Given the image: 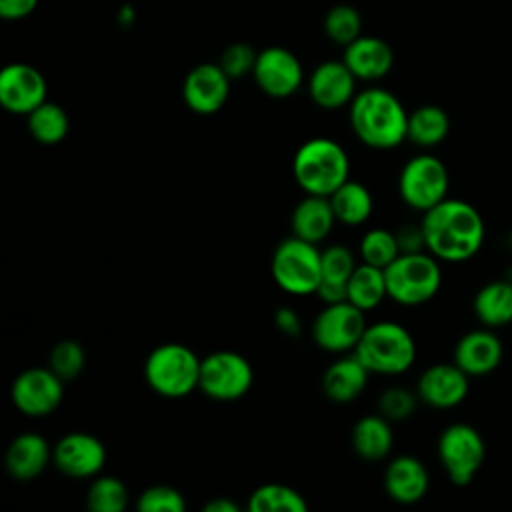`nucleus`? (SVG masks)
Instances as JSON below:
<instances>
[{
  "label": "nucleus",
  "mask_w": 512,
  "mask_h": 512,
  "mask_svg": "<svg viewBox=\"0 0 512 512\" xmlns=\"http://www.w3.org/2000/svg\"><path fill=\"white\" fill-rule=\"evenodd\" d=\"M426 250L440 262L474 258L486 238V224L476 206L460 198H444L422 214Z\"/></svg>",
  "instance_id": "1"
},
{
  "label": "nucleus",
  "mask_w": 512,
  "mask_h": 512,
  "mask_svg": "<svg viewBox=\"0 0 512 512\" xmlns=\"http://www.w3.org/2000/svg\"><path fill=\"white\" fill-rule=\"evenodd\" d=\"M350 126L364 146L394 150L406 140L408 112L390 90L372 86L352 98Z\"/></svg>",
  "instance_id": "2"
},
{
  "label": "nucleus",
  "mask_w": 512,
  "mask_h": 512,
  "mask_svg": "<svg viewBox=\"0 0 512 512\" xmlns=\"http://www.w3.org/2000/svg\"><path fill=\"white\" fill-rule=\"evenodd\" d=\"M292 176L306 194L330 196L350 176V158L340 142L318 136L302 142L292 158Z\"/></svg>",
  "instance_id": "3"
},
{
  "label": "nucleus",
  "mask_w": 512,
  "mask_h": 512,
  "mask_svg": "<svg viewBox=\"0 0 512 512\" xmlns=\"http://www.w3.org/2000/svg\"><path fill=\"white\" fill-rule=\"evenodd\" d=\"M354 354L370 374L400 376L408 372L416 360V342L402 324L382 320L366 326Z\"/></svg>",
  "instance_id": "4"
},
{
  "label": "nucleus",
  "mask_w": 512,
  "mask_h": 512,
  "mask_svg": "<svg viewBox=\"0 0 512 512\" xmlns=\"http://www.w3.org/2000/svg\"><path fill=\"white\" fill-rule=\"evenodd\" d=\"M202 358L184 344L166 342L144 360L146 384L164 398H184L198 388Z\"/></svg>",
  "instance_id": "5"
},
{
  "label": "nucleus",
  "mask_w": 512,
  "mask_h": 512,
  "mask_svg": "<svg viewBox=\"0 0 512 512\" xmlns=\"http://www.w3.org/2000/svg\"><path fill=\"white\" fill-rule=\"evenodd\" d=\"M322 250L298 236L284 238L272 252L270 272L276 286L290 296L316 294L322 282Z\"/></svg>",
  "instance_id": "6"
},
{
  "label": "nucleus",
  "mask_w": 512,
  "mask_h": 512,
  "mask_svg": "<svg viewBox=\"0 0 512 512\" xmlns=\"http://www.w3.org/2000/svg\"><path fill=\"white\" fill-rule=\"evenodd\" d=\"M388 298L400 306H420L432 300L442 284L440 260L430 252L400 254L384 268Z\"/></svg>",
  "instance_id": "7"
},
{
  "label": "nucleus",
  "mask_w": 512,
  "mask_h": 512,
  "mask_svg": "<svg viewBox=\"0 0 512 512\" xmlns=\"http://www.w3.org/2000/svg\"><path fill=\"white\" fill-rule=\"evenodd\" d=\"M438 460L454 486H468L486 460L482 434L466 422L446 426L438 436Z\"/></svg>",
  "instance_id": "8"
},
{
  "label": "nucleus",
  "mask_w": 512,
  "mask_h": 512,
  "mask_svg": "<svg viewBox=\"0 0 512 512\" xmlns=\"http://www.w3.org/2000/svg\"><path fill=\"white\" fill-rule=\"evenodd\" d=\"M450 176L446 164L430 154L422 152L412 156L400 170L398 194L406 206L418 212H426L444 198H448Z\"/></svg>",
  "instance_id": "9"
},
{
  "label": "nucleus",
  "mask_w": 512,
  "mask_h": 512,
  "mask_svg": "<svg viewBox=\"0 0 512 512\" xmlns=\"http://www.w3.org/2000/svg\"><path fill=\"white\" fill-rule=\"evenodd\" d=\"M254 384L252 364L234 350H216L202 358L198 390L216 402H234Z\"/></svg>",
  "instance_id": "10"
},
{
  "label": "nucleus",
  "mask_w": 512,
  "mask_h": 512,
  "mask_svg": "<svg viewBox=\"0 0 512 512\" xmlns=\"http://www.w3.org/2000/svg\"><path fill=\"white\" fill-rule=\"evenodd\" d=\"M364 314V310L348 300L324 304L310 328L314 344L332 354H344L350 350L354 352L368 326Z\"/></svg>",
  "instance_id": "11"
},
{
  "label": "nucleus",
  "mask_w": 512,
  "mask_h": 512,
  "mask_svg": "<svg viewBox=\"0 0 512 512\" xmlns=\"http://www.w3.org/2000/svg\"><path fill=\"white\" fill-rule=\"evenodd\" d=\"M10 400L24 416H48L64 400V380L50 366L26 368L12 380Z\"/></svg>",
  "instance_id": "12"
},
{
  "label": "nucleus",
  "mask_w": 512,
  "mask_h": 512,
  "mask_svg": "<svg viewBox=\"0 0 512 512\" xmlns=\"http://www.w3.org/2000/svg\"><path fill=\"white\" fill-rule=\"evenodd\" d=\"M254 82L270 98H288L304 82V70L300 60L282 46H268L258 52L254 66Z\"/></svg>",
  "instance_id": "13"
},
{
  "label": "nucleus",
  "mask_w": 512,
  "mask_h": 512,
  "mask_svg": "<svg viewBox=\"0 0 512 512\" xmlns=\"http://www.w3.org/2000/svg\"><path fill=\"white\" fill-rule=\"evenodd\" d=\"M52 464L70 478H94L106 464V448L90 432H68L52 446Z\"/></svg>",
  "instance_id": "14"
},
{
  "label": "nucleus",
  "mask_w": 512,
  "mask_h": 512,
  "mask_svg": "<svg viewBox=\"0 0 512 512\" xmlns=\"http://www.w3.org/2000/svg\"><path fill=\"white\" fill-rule=\"evenodd\" d=\"M48 84L42 72L24 62H12L0 70V104L10 114L28 116L46 102Z\"/></svg>",
  "instance_id": "15"
},
{
  "label": "nucleus",
  "mask_w": 512,
  "mask_h": 512,
  "mask_svg": "<svg viewBox=\"0 0 512 512\" xmlns=\"http://www.w3.org/2000/svg\"><path fill=\"white\" fill-rule=\"evenodd\" d=\"M470 392V376L454 362H438L428 366L416 384L420 402L436 410L460 406Z\"/></svg>",
  "instance_id": "16"
},
{
  "label": "nucleus",
  "mask_w": 512,
  "mask_h": 512,
  "mask_svg": "<svg viewBox=\"0 0 512 512\" xmlns=\"http://www.w3.org/2000/svg\"><path fill=\"white\" fill-rule=\"evenodd\" d=\"M230 96V76L220 68V64L202 62L194 66L182 84L184 104L200 114L210 116L216 114Z\"/></svg>",
  "instance_id": "17"
},
{
  "label": "nucleus",
  "mask_w": 512,
  "mask_h": 512,
  "mask_svg": "<svg viewBox=\"0 0 512 512\" xmlns=\"http://www.w3.org/2000/svg\"><path fill=\"white\" fill-rule=\"evenodd\" d=\"M504 358V344L494 328H476L460 336L454 346V364L470 378L492 374Z\"/></svg>",
  "instance_id": "18"
},
{
  "label": "nucleus",
  "mask_w": 512,
  "mask_h": 512,
  "mask_svg": "<svg viewBox=\"0 0 512 512\" xmlns=\"http://www.w3.org/2000/svg\"><path fill=\"white\" fill-rule=\"evenodd\" d=\"M356 80L344 60H326L318 64L308 78L310 100L324 110L350 106L356 96Z\"/></svg>",
  "instance_id": "19"
},
{
  "label": "nucleus",
  "mask_w": 512,
  "mask_h": 512,
  "mask_svg": "<svg viewBox=\"0 0 512 512\" xmlns=\"http://www.w3.org/2000/svg\"><path fill=\"white\" fill-rule=\"evenodd\" d=\"M430 488L426 466L410 454L396 456L384 470V490L398 504L420 502Z\"/></svg>",
  "instance_id": "20"
},
{
  "label": "nucleus",
  "mask_w": 512,
  "mask_h": 512,
  "mask_svg": "<svg viewBox=\"0 0 512 512\" xmlns=\"http://www.w3.org/2000/svg\"><path fill=\"white\" fill-rule=\"evenodd\" d=\"M342 60L358 80L374 82L390 72L394 64V52L386 40L360 34L356 40L344 46Z\"/></svg>",
  "instance_id": "21"
},
{
  "label": "nucleus",
  "mask_w": 512,
  "mask_h": 512,
  "mask_svg": "<svg viewBox=\"0 0 512 512\" xmlns=\"http://www.w3.org/2000/svg\"><path fill=\"white\" fill-rule=\"evenodd\" d=\"M52 462V446L36 432L18 434L6 450V470L18 482L38 478Z\"/></svg>",
  "instance_id": "22"
},
{
  "label": "nucleus",
  "mask_w": 512,
  "mask_h": 512,
  "mask_svg": "<svg viewBox=\"0 0 512 512\" xmlns=\"http://www.w3.org/2000/svg\"><path fill=\"white\" fill-rule=\"evenodd\" d=\"M368 376V368L352 352V356H340L326 368L322 390L330 402L350 404L364 392Z\"/></svg>",
  "instance_id": "23"
},
{
  "label": "nucleus",
  "mask_w": 512,
  "mask_h": 512,
  "mask_svg": "<svg viewBox=\"0 0 512 512\" xmlns=\"http://www.w3.org/2000/svg\"><path fill=\"white\" fill-rule=\"evenodd\" d=\"M292 224V234L308 240L312 244H320L322 240L328 238L336 224V216L330 204L328 196H316V194H306L292 210L290 216Z\"/></svg>",
  "instance_id": "24"
},
{
  "label": "nucleus",
  "mask_w": 512,
  "mask_h": 512,
  "mask_svg": "<svg viewBox=\"0 0 512 512\" xmlns=\"http://www.w3.org/2000/svg\"><path fill=\"white\" fill-rule=\"evenodd\" d=\"M350 442H352V450L362 460L376 462L386 458L394 444L390 420L384 418L380 412L358 418L356 424L352 426Z\"/></svg>",
  "instance_id": "25"
},
{
  "label": "nucleus",
  "mask_w": 512,
  "mask_h": 512,
  "mask_svg": "<svg viewBox=\"0 0 512 512\" xmlns=\"http://www.w3.org/2000/svg\"><path fill=\"white\" fill-rule=\"evenodd\" d=\"M478 322L486 328L512 324V280L486 282L472 302Z\"/></svg>",
  "instance_id": "26"
},
{
  "label": "nucleus",
  "mask_w": 512,
  "mask_h": 512,
  "mask_svg": "<svg viewBox=\"0 0 512 512\" xmlns=\"http://www.w3.org/2000/svg\"><path fill=\"white\" fill-rule=\"evenodd\" d=\"M330 204L336 216V222L344 226L364 224L374 210V198L368 186L358 180H346L330 196Z\"/></svg>",
  "instance_id": "27"
},
{
  "label": "nucleus",
  "mask_w": 512,
  "mask_h": 512,
  "mask_svg": "<svg viewBox=\"0 0 512 512\" xmlns=\"http://www.w3.org/2000/svg\"><path fill=\"white\" fill-rule=\"evenodd\" d=\"M450 132V118L444 108L436 104L418 106L408 114V132L406 140H410L418 148H434L446 140Z\"/></svg>",
  "instance_id": "28"
},
{
  "label": "nucleus",
  "mask_w": 512,
  "mask_h": 512,
  "mask_svg": "<svg viewBox=\"0 0 512 512\" xmlns=\"http://www.w3.org/2000/svg\"><path fill=\"white\" fill-rule=\"evenodd\" d=\"M384 298H388L384 270L360 262L348 280V302L364 312H370L378 308Z\"/></svg>",
  "instance_id": "29"
},
{
  "label": "nucleus",
  "mask_w": 512,
  "mask_h": 512,
  "mask_svg": "<svg viewBox=\"0 0 512 512\" xmlns=\"http://www.w3.org/2000/svg\"><path fill=\"white\" fill-rule=\"evenodd\" d=\"M26 126L36 142L54 146L68 136L70 118L60 104L46 100L26 116Z\"/></svg>",
  "instance_id": "30"
},
{
  "label": "nucleus",
  "mask_w": 512,
  "mask_h": 512,
  "mask_svg": "<svg viewBox=\"0 0 512 512\" xmlns=\"http://www.w3.org/2000/svg\"><path fill=\"white\" fill-rule=\"evenodd\" d=\"M248 512H306V498L286 484H262L250 496L246 504Z\"/></svg>",
  "instance_id": "31"
},
{
  "label": "nucleus",
  "mask_w": 512,
  "mask_h": 512,
  "mask_svg": "<svg viewBox=\"0 0 512 512\" xmlns=\"http://www.w3.org/2000/svg\"><path fill=\"white\" fill-rule=\"evenodd\" d=\"M128 488L116 476H94L86 492V506L92 512H122L128 506Z\"/></svg>",
  "instance_id": "32"
},
{
  "label": "nucleus",
  "mask_w": 512,
  "mask_h": 512,
  "mask_svg": "<svg viewBox=\"0 0 512 512\" xmlns=\"http://www.w3.org/2000/svg\"><path fill=\"white\" fill-rule=\"evenodd\" d=\"M358 256L366 264H372L382 270L388 268L400 256L396 234L386 228L368 230L358 244Z\"/></svg>",
  "instance_id": "33"
},
{
  "label": "nucleus",
  "mask_w": 512,
  "mask_h": 512,
  "mask_svg": "<svg viewBox=\"0 0 512 512\" xmlns=\"http://www.w3.org/2000/svg\"><path fill=\"white\" fill-rule=\"evenodd\" d=\"M360 30H362L360 12L350 4L332 6L324 18V32L334 44L348 46L352 40L360 36Z\"/></svg>",
  "instance_id": "34"
},
{
  "label": "nucleus",
  "mask_w": 512,
  "mask_h": 512,
  "mask_svg": "<svg viewBox=\"0 0 512 512\" xmlns=\"http://www.w3.org/2000/svg\"><path fill=\"white\" fill-rule=\"evenodd\" d=\"M48 366L64 380H74L86 366V352L76 340H60L48 358Z\"/></svg>",
  "instance_id": "35"
},
{
  "label": "nucleus",
  "mask_w": 512,
  "mask_h": 512,
  "mask_svg": "<svg viewBox=\"0 0 512 512\" xmlns=\"http://www.w3.org/2000/svg\"><path fill=\"white\" fill-rule=\"evenodd\" d=\"M320 260H322V280L334 282V284H348L352 272L358 266L354 252L342 244L326 246L320 254Z\"/></svg>",
  "instance_id": "36"
},
{
  "label": "nucleus",
  "mask_w": 512,
  "mask_h": 512,
  "mask_svg": "<svg viewBox=\"0 0 512 512\" xmlns=\"http://www.w3.org/2000/svg\"><path fill=\"white\" fill-rule=\"evenodd\" d=\"M136 508L140 512H184L186 500L176 488L156 484L140 492Z\"/></svg>",
  "instance_id": "37"
},
{
  "label": "nucleus",
  "mask_w": 512,
  "mask_h": 512,
  "mask_svg": "<svg viewBox=\"0 0 512 512\" xmlns=\"http://www.w3.org/2000/svg\"><path fill=\"white\" fill-rule=\"evenodd\" d=\"M418 394L400 388V386H392L386 388L380 398H378V412L388 418L390 422H400V420H408L416 406H418Z\"/></svg>",
  "instance_id": "38"
},
{
  "label": "nucleus",
  "mask_w": 512,
  "mask_h": 512,
  "mask_svg": "<svg viewBox=\"0 0 512 512\" xmlns=\"http://www.w3.org/2000/svg\"><path fill=\"white\" fill-rule=\"evenodd\" d=\"M256 58H258V52L250 44L234 42L222 50L218 64L230 76V80H236L254 72Z\"/></svg>",
  "instance_id": "39"
},
{
  "label": "nucleus",
  "mask_w": 512,
  "mask_h": 512,
  "mask_svg": "<svg viewBox=\"0 0 512 512\" xmlns=\"http://www.w3.org/2000/svg\"><path fill=\"white\" fill-rule=\"evenodd\" d=\"M400 254H412V252H424L426 250V240H424V230L422 224L418 222H406L398 230H394ZM428 252V250H426Z\"/></svg>",
  "instance_id": "40"
},
{
  "label": "nucleus",
  "mask_w": 512,
  "mask_h": 512,
  "mask_svg": "<svg viewBox=\"0 0 512 512\" xmlns=\"http://www.w3.org/2000/svg\"><path fill=\"white\" fill-rule=\"evenodd\" d=\"M274 324L276 328L290 336V338H298L300 332H302V322H300V316L296 314V310H292L290 306H282L274 312Z\"/></svg>",
  "instance_id": "41"
},
{
  "label": "nucleus",
  "mask_w": 512,
  "mask_h": 512,
  "mask_svg": "<svg viewBox=\"0 0 512 512\" xmlns=\"http://www.w3.org/2000/svg\"><path fill=\"white\" fill-rule=\"evenodd\" d=\"M38 6V0H0V18L22 20L30 16Z\"/></svg>",
  "instance_id": "42"
},
{
  "label": "nucleus",
  "mask_w": 512,
  "mask_h": 512,
  "mask_svg": "<svg viewBox=\"0 0 512 512\" xmlns=\"http://www.w3.org/2000/svg\"><path fill=\"white\" fill-rule=\"evenodd\" d=\"M316 296L324 302V304H336V302H344L348 300V284H334V282H320Z\"/></svg>",
  "instance_id": "43"
},
{
  "label": "nucleus",
  "mask_w": 512,
  "mask_h": 512,
  "mask_svg": "<svg viewBox=\"0 0 512 512\" xmlns=\"http://www.w3.org/2000/svg\"><path fill=\"white\" fill-rule=\"evenodd\" d=\"M202 510H204V512H238V510H240V506H238L236 502L228 500V498L218 496V498H214V500L206 502Z\"/></svg>",
  "instance_id": "44"
},
{
  "label": "nucleus",
  "mask_w": 512,
  "mask_h": 512,
  "mask_svg": "<svg viewBox=\"0 0 512 512\" xmlns=\"http://www.w3.org/2000/svg\"><path fill=\"white\" fill-rule=\"evenodd\" d=\"M510 248H512V230H510Z\"/></svg>",
  "instance_id": "45"
}]
</instances>
